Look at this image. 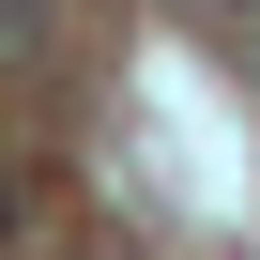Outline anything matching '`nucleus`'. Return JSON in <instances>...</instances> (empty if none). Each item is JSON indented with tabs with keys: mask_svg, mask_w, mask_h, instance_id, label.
<instances>
[{
	"mask_svg": "<svg viewBox=\"0 0 260 260\" xmlns=\"http://www.w3.org/2000/svg\"><path fill=\"white\" fill-rule=\"evenodd\" d=\"M0 230H16V184H0Z\"/></svg>",
	"mask_w": 260,
	"mask_h": 260,
	"instance_id": "nucleus-1",
	"label": "nucleus"
}]
</instances>
